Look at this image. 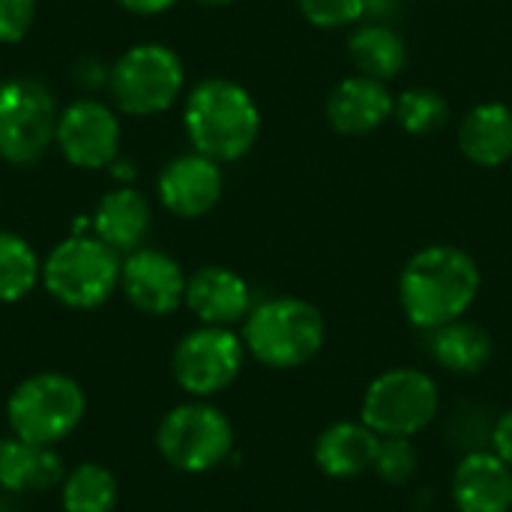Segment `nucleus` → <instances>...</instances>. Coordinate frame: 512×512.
Wrapping results in <instances>:
<instances>
[{
    "instance_id": "obj_1",
    "label": "nucleus",
    "mask_w": 512,
    "mask_h": 512,
    "mask_svg": "<svg viewBox=\"0 0 512 512\" xmlns=\"http://www.w3.org/2000/svg\"><path fill=\"white\" fill-rule=\"evenodd\" d=\"M477 261L450 243H432L414 252L399 273V306L411 327L438 330L465 318L480 294Z\"/></svg>"
},
{
    "instance_id": "obj_2",
    "label": "nucleus",
    "mask_w": 512,
    "mask_h": 512,
    "mask_svg": "<svg viewBox=\"0 0 512 512\" xmlns=\"http://www.w3.org/2000/svg\"><path fill=\"white\" fill-rule=\"evenodd\" d=\"M183 126L195 153L213 162L243 159L261 135V111L252 93L231 78H207L186 96Z\"/></svg>"
},
{
    "instance_id": "obj_3",
    "label": "nucleus",
    "mask_w": 512,
    "mask_h": 512,
    "mask_svg": "<svg viewBox=\"0 0 512 512\" xmlns=\"http://www.w3.org/2000/svg\"><path fill=\"white\" fill-rule=\"evenodd\" d=\"M240 336L255 363L273 372H291L321 354L327 321L321 309L303 297H270L252 306Z\"/></svg>"
},
{
    "instance_id": "obj_4",
    "label": "nucleus",
    "mask_w": 512,
    "mask_h": 512,
    "mask_svg": "<svg viewBox=\"0 0 512 512\" xmlns=\"http://www.w3.org/2000/svg\"><path fill=\"white\" fill-rule=\"evenodd\" d=\"M120 252L96 234H69L42 261L45 291L66 309L90 312L105 306L120 288Z\"/></svg>"
},
{
    "instance_id": "obj_5",
    "label": "nucleus",
    "mask_w": 512,
    "mask_h": 512,
    "mask_svg": "<svg viewBox=\"0 0 512 512\" xmlns=\"http://www.w3.org/2000/svg\"><path fill=\"white\" fill-rule=\"evenodd\" d=\"M84 414L87 396L81 384L63 372H33L18 381L6 399L9 435L39 447L66 441L81 426Z\"/></svg>"
},
{
    "instance_id": "obj_6",
    "label": "nucleus",
    "mask_w": 512,
    "mask_h": 512,
    "mask_svg": "<svg viewBox=\"0 0 512 512\" xmlns=\"http://www.w3.org/2000/svg\"><path fill=\"white\" fill-rule=\"evenodd\" d=\"M441 414L438 381L414 366L375 375L360 402V420L378 438H417Z\"/></svg>"
},
{
    "instance_id": "obj_7",
    "label": "nucleus",
    "mask_w": 512,
    "mask_h": 512,
    "mask_svg": "<svg viewBox=\"0 0 512 512\" xmlns=\"http://www.w3.org/2000/svg\"><path fill=\"white\" fill-rule=\"evenodd\" d=\"M156 450L165 465L180 474H210L228 462L234 450V426L210 399H189L159 420Z\"/></svg>"
},
{
    "instance_id": "obj_8",
    "label": "nucleus",
    "mask_w": 512,
    "mask_h": 512,
    "mask_svg": "<svg viewBox=\"0 0 512 512\" xmlns=\"http://www.w3.org/2000/svg\"><path fill=\"white\" fill-rule=\"evenodd\" d=\"M186 84L183 60L162 42H138L111 66L108 90L114 105L129 117H153L168 111Z\"/></svg>"
},
{
    "instance_id": "obj_9",
    "label": "nucleus",
    "mask_w": 512,
    "mask_h": 512,
    "mask_svg": "<svg viewBox=\"0 0 512 512\" xmlns=\"http://www.w3.org/2000/svg\"><path fill=\"white\" fill-rule=\"evenodd\" d=\"M54 93L36 78H9L0 84V159L27 168L54 144L57 132Z\"/></svg>"
},
{
    "instance_id": "obj_10",
    "label": "nucleus",
    "mask_w": 512,
    "mask_h": 512,
    "mask_svg": "<svg viewBox=\"0 0 512 512\" xmlns=\"http://www.w3.org/2000/svg\"><path fill=\"white\" fill-rule=\"evenodd\" d=\"M243 336L231 327L201 324L189 330L171 354V375L189 399H210L225 393L246 366Z\"/></svg>"
},
{
    "instance_id": "obj_11",
    "label": "nucleus",
    "mask_w": 512,
    "mask_h": 512,
    "mask_svg": "<svg viewBox=\"0 0 512 512\" xmlns=\"http://www.w3.org/2000/svg\"><path fill=\"white\" fill-rule=\"evenodd\" d=\"M54 144L60 156L81 168L99 171L120 156V120L117 111L99 99H75L57 114Z\"/></svg>"
},
{
    "instance_id": "obj_12",
    "label": "nucleus",
    "mask_w": 512,
    "mask_h": 512,
    "mask_svg": "<svg viewBox=\"0 0 512 512\" xmlns=\"http://www.w3.org/2000/svg\"><path fill=\"white\" fill-rule=\"evenodd\" d=\"M186 282L189 276L171 255L147 246L129 252L120 267L123 297L132 309L153 318L174 315L186 303Z\"/></svg>"
},
{
    "instance_id": "obj_13",
    "label": "nucleus",
    "mask_w": 512,
    "mask_h": 512,
    "mask_svg": "<svg viewBox=\"0 0 512 512\" xmlns=\"http://www.w3.org/2000/svg\"><path fill=\"white\" fill-rule=\"evenodd\" d=\"M156 192L162 207L171 216L180 219H198L207 216L222 192H225V177L219 162H213L204 153H183L177 159H171L159 180H156Z\"/></svg>"
},
{
    "instance_id": "obj_14",
    "label": "nucleus",
    "mask_w": 512,
    "mask_h": 512,
    "mask_svg": "<svg viewBox=\"0 0 512 512\" xmlns=\"http://www.w3.org/2000/svg\"><path fill=\"white\" fill-rule=\"evenodd\" d=\"M459 512H512V468L495 450H468L450 480Z\"/></svg>"
},
{
    "instance_id": "obj_15",
    "label": "nucleus",
    "mask_w": 512,
    "mask_h": 512,
    "mask_svg": "<svg viewBox=\"0 0 512 512\" xmlns=\"http://www.w3.org/2000/svg\"><path fill=\"white\" fill-rule=\"evenodd\" d=\"M201 324L210 327H234L243 324L246 315L252 312V288L249 282L222 267V264H207L195 270L186 282V303H183Z\"/></svg>"
},
{
    "instance_id": "obj_16",
    "label": "nucleus",
    "mask_w": 512,
    "mask_h": 512,
    "mask_svg": "<svg viewBox=\"0 0 512 512\" xmlns=\"http://www.w3.org/2000/svg\"><path fill=\"white\" fill-rule=\"evenodd\" d=\"M393 108L387 81L369 75H348L327 96V120L339 135H369L390 120Z\"/></svg>"
},
{
    "instance_id": "obj_17",
    "label": "nucleus",
    "mask_w": 512,
    "mask_h": 512,
    "mask_svg": "<svg viewBox=\"0 0 512 512\" xmlns=\"http://www.w3.org/2000/svg\"><path fill=\"white\" fill-rule=\"evenodd\" d=\"M381 438L357 417L330 423L312 447L315 468L330 480H357L372 471Z\"/></svg>"
},
{
    "instance_id": "obj_18",
    "label": "nucleus",
    "mask_w": 512,
    "mask_h": 512,
    "mask_svg": "<svg viewBox=\"0 0 512 512\" xmlns=\"http://www.w3.org/2000/svg\"><path fill=\"white\" fill-rule=\"evenodd\" d=\"M90 219L93 234L102 243H108L120 255H129L144 246L153 225V210L150 201L135 186H114L99 198Z\"/></svg>"
},
{
    "instance_id": "obj_19",
    "label": "nucleus",
    "mask_w": 512,
    "mask_h": 512,
    "mask_svg": "<svg viewBox=\"0 0 512 512\" xmlns=\"http://www.w3.org/2000/svg\"><path fill=\"white\" fill-rule=\"evenodd\" d=\"M66 462L54 447H39L15 435L0 438V489L12 495H33L60 489Z\"/></svg>"
},
{
    "instance_id": "obj_20",
    "label": "nucleus",
    "mask_w": 512,
    "mask_h": 512,
    "mask_svg": "<svg viewBox=\"0 0 512 512\" xmlns=\"http://www.w3.org/2000/svg\"><path fill=\"white\" fill-rule=\"evenodd\" d=\"M459 147L468 162L498 168L512 159V108L504 102L474 105L459 126Z\"/></svg>"
},
{
    "instance_id": "obj_21",
    "label": "nucleus",
    "mask_w": 512,
    "mask_h": 512,
    "mask_svg": "<svg viewBox=\"0 0 512 512\" xmlns=\"http://www.w3.org/2000/svg\"><path fill=\"white\" fill-rule=\"evenodd\" d=\"M429 351H432V360L444 372L459 375V378H474L492 363L495 342L486 327H480L477 321L459 318L432 330Z\"/></svg>"
},
{
    "instance_id": "obj_22",
    "label": "nucleus",
    "mask_w": 512,
    "mask_h": 512,
    "mask_svg": "<svg viewBox=\"0 0 512 512\" xmlns=\"http://www.w3.org/2000/svg\"><path fill=\"white\" fill-rule=\"evenodd\" d=\"M348 54L354 66L360 69V75H369L378 81H390L402 75V69L408 66V45L387 24L357 27L348 39Z\"/></svg>"
},
{
    "instance_id": "obj_23",
    "label": "nucleus",
    "mask_w": 512,
    "mask_h": 512,
    "mask_svg": "<svg viewBox=\"0 0 512 512\" xmlns=\"http://www.w3.org/2000/svg\"><path fill=\"white\" fill-rule=\"evenodd\" d=\"M57 495L63 512H114L120 501V483L111 468L99 462H81L66 471Z\"/></svg>"
},
{
    "instance_id": "obj_24",
    "label": "nucleus",
    "mask_w": 512,
    "mask_h": 512,
    "mask_svg": "<svg viewBox=\"0 0 512 512\" xmlns=\"http://www.w3.org/2000/svg\"><path fill=\"white\" fill-rule=\"evenodd\" d=\"M42 282V258L12 231H0V303L24 300Z\"/></svg>"
},
{
    "instance_id": "obj_25",
    "label": "nucleus",
    "mask_w": 512,
    "mask_h": 512,
    "mask_svg": "<svg viewBox=\"0 0 512 512\" xmlns=\"http://www.w3.org/2000/svg\"><path fill=\"white\" fill-rule=\"evenodd\" d=\"M399 126L411 135H432L438 132L447 117H450V108H447V99L432 90V87H411L405 93H399L396 99V108H393Z\"/></svg>"
},
{
    "instance_id": "obj_26",
    "label": "nucleus",
    "mask_w": 512,
    "mask_h": 512,
    "mask_svg": "<svg viewBox=\"0 0 512 512\" xmlns=\"http://www.w3.org/2000/svg\"><path fill=\"white\" fill-rule=\"evenodd\" d=\"M420 471V453L414 438H381L372 474L387 486H408Z\"/></svg>"
},
{
    "instance_id": "obj_27",
    "label": "nucleus",
    "mask_w": 512,
    "mask_h": 512,
    "mask_svg": "<svg viewBox=\"0 0 512 512\" xmlns=\"http://www.w3.org/2000/svg\"><path fill=\"white\" fill-rule=\"evenodd\" d=\"M297 6L309 24L324 27V30L354 24L366 15L363 0H297Z\"/></svg>"
},
{
    "instance_id": "obj_28",
    "label": "nucleus",
    "mask_w": 512,
    "mask_h": 512,
    "mask_svg": "<svg viewBox=\"0 0 512 512\" xmlns=\"http://www.w3.org/2000/svg\"><path fill=\"white\" fill-rule=\"evenodd\" d=\"M36 21V0H0V42H21Z\"/></svg>"
},
{
    "instance_id": "obj_29",
    "label": "nucleus",
    "mask_w": 512,
    "mask_h": 512,
    "mask_svg": "<svg viewBox=\"0 0 512 512\" xmlns=\"http://www.w3.org/2000/svg\"><path fill=\"white\" fill-rule=\"evenodd\" d=\"M72 78L81 90H96V87H108V78H111V69H105L99 60L93 57H84L75 63L72 69Z\"/></svg>"
},
{
    "instance_id": "obj_30",
    "label": "nucleus",
    "mask_w": 512,
    "mask_h": 512,
    "mask_svg": "<svg viewBox=\"0 0 512 512\" xmlns=\"http://www.w3.org/2000/svg\"><path fill=\"white\" fill-rule=\"evenodd\" d=\"M492 450L512 468V408L504 414H498V420L492 423V435H489Z\"/></svg>"
},
{
    "instance_id": "obj_31",
    "label": "nucleus",
    "mask_w": 512,
    "mask_h": 512,
    "mask_svg": "<svg viewBox=\"0 0 512 512\" xmlns=\"http://www.w3.org/2000/svg\"><path fill=\"white\" fill-rule=\"evenodd\" d=\"M117 3L132 15H159V12L171 9L177 0H117Z\"/></svg>"
},
{
    "instance_id": "obj_32",
    "label": "nucleus",
    "mask_w": 512,
    "mask_h": 512,
    "mask_svg": "<svg viewBox=\"0 0 512 512\" xmlns=\"http://www.w3.org/2000/svg\"><path fill=\"white\" fill-rule=\"evenodd\" d=\"M108 171H111V177L117 180V186H132V180H135V165H132L129 159H123V156H117V159L108 165Z\"/></svg>"
},
{
    "instance_id": "obj_33",
    "label": "nucleus",
    "mask_w": 512,
    "mask_h": 512,
    "mask_svg": "<svg viewBox=\"0 0 512 512\" xmlns=\"http://www.w3.org/2000/svg\"><path fill=\"white\" fill-rule=\"evenodd\" d=\"M363 9H366V15L387 18L393 12H399V0H363Z\"/></svg>"
},
{
    "instance_id": "obj_34",
    "label": "nucleus",
    "mask_w": 512,
    "mask_h": 512,
    "mask_svg": "<svg viewBox=\"0 0 512 512\" xmlns=\"http://www.w3.org/2000/svg\"><path fill=\"white\" fill-rule=\"evenodd\" d=\"M195 3H201V6H228L234 0H195Z\"/></svg>"
}]
</instances>
